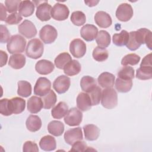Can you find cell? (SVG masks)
I'll return each mask as SVG.
<instances>
[{
  "label": "cell",
  "mask_w": 152,
  "mask_h": 152,
  "mask_svg": "<svg viewBox=\"0 0 152 152\" xmlns=\"http://www.w3.org/2000/svg\"><path fill=\"white\" fill-rule=\"evenodd\" d=\"M134 14L131 5L127 3L120 4L116 11V17L121 21L126 22L131 20Z\"/></svg>",
  "instance_id": "cell-7"
},
{
  "label": "cell",
  "mask_w": 152,
  "mask_h": 152,
  "mask_svg": "<svg viewBox=\"0 0 152 152\" xmlns=\"http://www.w3.org/2000/svg\"><path fill=\"white\" fill-rule=\"evenodd\" d=\"M57 97L55 93L53 90H50L49 92L43 96L42 101L43 103V108L49 109L52 108L56 103Z\"/></svg>",
  "instance_id": "cell-37"
},
{
  "label": "cell",
  "mask_w": 152,
  "mask_h": 152,
  "mask_svg": "<svg viewBox=\"0 0 152 152\" xmlns=\"http://www.w3.org/2000/svg\"><path fill=\"white\" fill-rule=\"evenodd\" d=\"M43 50L44 46L43 43L39 39H33L27 43L26 53L28 57L36 59L42 56Z\"/></svg>",
  "instance_id": "cell-4"
},
{
  "label": "cell",
  "mask_w": 152,
  "mask_h": 152,
  "mask_svg": "<svg viewBox=\"0 0 152 152\" xmlns=\"http://www.w3.org/2000/svg\"><path fill=\"white\" fill-rule=\"evenodd\" d=\"M18 90L17 94L21 97H27L31 94V85L27 81L21 80L18 82Z\"/></svg>",
  "instance_id": "cell-31"
},
{
  "label": "cell",
  "mask_w": 152,
  "mask_h": 152,
  "mask_svg": "<svg viewBox=\"0 0 152 152\" xmlns=\"http://www.w3.org/2000/svg\"><path fill=\"white\" fill-rule=\"evenodd\" d=\"M132 87V80H124L118 78L116 80L115 88L120 93H126L131 90Z\"/></svg>",
  "instance_id": "cell-32"
},
{
  "label": "cell",
  "mask_w": 152,
  "mask_h": 152,
  "mask_svg": "<svg viewBox=\"0 0 152 152\" xmlns=\"http://www.w3.org/2000/svg\"><path fill=\"white\" fill-rule=\"evenodd\" d=\"M102 105L107 109H113L118 104V94L113 88H106L102 93Z\"/></svg>",
  "instance_id": "cell-3"
},
{
  "label": "cell",
  "mask_w": 152,
  "mask_h": 152,
  "mask_svg": "<svg viewBox=\"0 0 152 152\" xmlns=\"http://www.w3.org/2000/svg\"><path fill=\"white\" fill-rule=\"evenodd\" d=\"M26 45V39L20 34H15L12 36L8 42L7 48L10 53L16 54L23 52Z\"/></svg>",
  "instance_id": "cell-2"
},
{
  "label": "cell",
  "mask_w": 152,
  "mask_h": 152,
  "mask_svg": "<svg viewBox=\"0 0 152 152\" xmlns=\"http://www.w3.org/2000/svg\"><path fill=\"white\" fill-rule=\"evenodd\" d=\"M51 5L47 2H43L37 7L36 15L42 21H47L51 18Z\"/></svg>",
  "instance_id": "cell-13"
},
{
  "label": "cell",
  "mask_w": 152,
  "mask_h": 152,
  "mask_svg": "<svg viewBox=\"0 0 152 152\" xmlns=\"http://www.w3.org/2000/svg\"><path fill=\"white\" fill-rule=\"evenodd\" d=\"M26 61V57L24 55L20 53L13 54L10 57L8 65L14 69H19L25 65Z\"/></svg>",
  "instance_id": "cell-23"
},
{
  "label": "cell",
  "mask_w": 152,
  "mask_h": 152,
  "mask_svg": "<svg viewBox=\"0 0 152 152\" xmlns=\"http://www.w3.org/2000/svg\"><path fill=\"white\" fill-rule=\"evenodd\" d=\"M96 24L101 28H107L112 25V20L110 15L103 11H98L94 15Z\"/></svg>",
  "instance_id": "cell-16"
},
{
  "label": "cell",
  "mask_w": 152,
  "mask_h": 152,
  "mask_svg": "<svg viewBox=\"0 0 152 152\" xmlns=\"http://www.w3.org/2000/svg\"><path fill=\"white\" fill-rule=\"evenodd\" d=\"M55 68L53 64L48 60L42 59L35 65L36 71L41 75H48L51 73Z\"/></svg>",
  "instance_id": "cell-17"
},
{
  "label": "cell",
  "mask_w": 152,
  "mask_h": 152,
  "mask_svg": "<svg viewBox=\"0 0 152 152\" xmlns=\"http://www.w3.org/2000/svg\"><path fill=\"white\" fill-rule=\"evenodd\" d=\"M21 2L20 0H14V1H10L7 0L5 1V4L6 7L7 11L8 12H16L17 10H18L19 5Z\"/></svg>",
  "instance_id": "cell-44"
},
{
  "label": "cell",
  "mask_w": 152,
  "mask_h": 152,
  "mask_svg": "<svg viewBox=\"0 0 152 152\" xmlns=\"http://www.w3.org/2000/svg\"><path fill=\"white\" fill-rule=\"evenodd\" d=\"M98 33V28L93 24H86L80 30L81 37L87 42H91L96 38Z\"/></svg>",
  "instance_id": "cell-15"
},
{
  "label": "cell",
  "mask_w": 152,
  "mask_h": 152,
  "mask_svg": "<svg viewBox=\"0 0 152 152\" xmlns=\"http://www.w3.org/2000/svg\"><path fill=\"white\" fill-rule=\"evenodd\" d=\"M140 61V56L135 53H129L124 56L121 60V64L124 66L128 65H135Z\"/></svg>",
  "instance_id": "cell-41"
},
{
  "label": "cell",
  "mask_w": 152,
  "mask_h": 152,
  "mask_svg": "<svg viewBox=\"0 0 152 152\" xmlns=\"http://www.w3.org/2000/svg\"><path fill=\"white\" fill-rule=\"evenodd\" d=\"M85 138L88 141L96 140L100 135V129L95 125L88 124L83 127Z\"/></svg>",
  "instance_id": "cell-21"
},
{
  "label": "cell",
  "mask_w": 152,
  "mask_h": 152,
  "mask_svg": "<svg viewBox=\"0 0 152 152\" xmlns=\"http://www.w3.org/2000/svg\"><path fill=\"white\" fill-rule=\"evenodd\" d=\"M137 78L141 80H150L152 78V66H140L136 71Z\"/></svg>",
  "instance_id": "cell-36"
},
{
  "label": "cell",
  "mask_w": 152,
  "mask_h": 152,
  "mask_svg": "<svg viewBox=\"0 0 152 152\" xmlns=\"http://www.w3.org/2000/svg\"><path fill=\"white\" fill-rule=\"evenodd\" d=\"M71 55L67 52H63L59 54L55 59L54 63L55 66L59 69H64L66 65L72 61Z\"/></svg>",
  "instance_id": "cell-35"
},
{
  "label": "cell",
  "mask_w": 152,
  "mask_h": 152,
  "mask_svg": "<svg viewBox=\"0 0 152 152\" xmlns=\"http://www.w3.org/2000/svg\"><path fill=\"white\" fill-rule=\"evenodd\" d=\"M40 148L44 151H50L55 150L56 147V142L55 138L48 135L43 137L39 141Z\"/></svg>",
  "instance_id": "cell-22"
},
{
  "label": "cell",
  "mask_w": 152,
  "mask_h": 152,
  "mask_svg": "<svg viewBox=\"0 0 152 152\" xmlns=\"http://www.w3.org/2000/svg\"><path fill=\"white\" fill-rule=\"evenodd\" d=\"M129 39V33L127 31L123 30L119 33L113 35L112 41L113 44L118 46H123L126 45Z\"/></svg>",
  "instance_id": "cell-34"
},
{
  "label": "cell",
  "mask_w": 152,
  "mask_h": 152,
  "mask_svg": "<svg viewBox=\"0 0 152 152\" xmlns=\"http://www.w3.org/2000/svg\"><path fill=\"white\" fill-rule=\"evenodd\" d=\"M96 41L98 46L103 48H107L110 43V36L107 31L100 30L97 33Z\"/></svg>",
  "instance_id": "cell-33"
},
{
  "label": "cell",
  "mask_w": 152,
  "mask_h": 152,
  "mask_svg": "<svg viewBox=\"0 0 152 152\" xmlns=\"http://www.w3.org/2000/svg\"><path fill=\"white\" fill-rule=\"evenodd\" d=\"M10 39V33L7 29V27L1 24V43H8Z\"/></svg>",
  "instance_id": "cell-48"
},
{
  "label": "cell",
  "mask_w": 152,
  "mask_h": 152,
  "mask_svg": "<svg viewBox=\"0 0 152 152\" xmlns=\"http://www.w3.org/2000/svg\"><path fill=\"white\" fill-rule=\"evenodd\" d=\"M0 112L4 116H10L13 113L10 99H2L0 100Z\"/></svg>",
  "instance_id": "cell-43"
},
{
  "label": "cell",
  "mask_w": 152,
  "mask_h": 152,
  "mask_svg": "<svg viewBox=\"0 0 152 152\" xmlns=\"http://www.w3.org/2000/svg\"><path fill=\"white\" fill-rule=\"evenodd\" d=\"M88 147L86 143L84 141H82L81 140L76 141L72 145V148L70 151H84L87 150Z\"/></svg>",
  "instance_id": "cell-46"
},
{
  "label": "cell",
  "mask_w": 152,
  "mask_h": 152,
  "mask_svg": "<svg viewBox=\"0 0 152 152\" xmlns=\"http://www.w3.org/2000/svg\"><path fill=\"white\" fill-rule=\"evenodd\" d=\"M48 132L53 136H61L64 131V124L59 121H52L48 125Z\"/></svg>",
  "instance_id": "cell-28"
},
{
  "label": "cell",
  "mask_w": 152,
  "mask_h": 152,
  "mask_svg": "<svg viewBox=\"0 0 152 152\" xmlns=\"http://www.w3.org/2000/svg\"><path fill=\"white\" fill-rule=\"evenodd\" d=\"M118 77L124 80H132L134 77V69L131 66H125L119 70Z\"/></svg>",
  "instance_id": "cell-42"
},
{
  "label": "cell",
  "mask_w": 152,
  "mask_h": 152,
  "mask_svg": "<svg viewBox=\"0 0 152 152\" xmlns=\"http://www.w3.org/2000/svg\"><path fill=\"white\" fill-rule=\"evenodd\" d=\"M140 66H152L151 65V53L146 55L142 60Z\"/></svg>",
  "instance_id": "cell-49"
},
{
  "label": "cell",
  "mask_w": 152,
  "mask_h": 152,
  "mask_svg": "<svg viewBox=\"0 0 152 152\" xmlns=\"http://www.w3.org/2000/svg\"><path fill=\"white\" fill-rule=\"evenodd\" d=\"M80 86L83 91L88 93L97 86V83L93 77L86 75L81 79Z\"/></svg>",
  "instance_id": "cell-29"
},
{
  "label": "cell",
  "mask_w": 152,
  "mask_h": 152,
  "mask_svg": "<svg viewBox=\"0 0 152 152\" xmlns=\"http://www.w3.org/2000/svg\"><path fill=\"white\" fill-rule=\"evenodd\" d=\"M115 77L112 73L104 72L98 77L97 81L99 85L103 88H112L114 86Z\"/></svg>",
  "instance_id": "cell-19"
},
{
  "label": "cell",
  "mask_w": 152,
  "mask_h": 152,
  "mask_svg": "<svg viewBox=\"0 0 152 152\" xmlns=\"http://www.w3.org/2000/svg\"><path fill=\"white\" fill-rule=\"evenodd\" d=\"M23 151L24 152L39 151V148L36 143L31 141H27L23 145Z\"/></svg>",
  "instance_id": "cell-47"
},
{
  "label": "cell",
  "mask_w": 152,
  "mask_h": 152,
  "mask_svg": "<svg viewBox=\"0 0 152 152\" xmlns=\"http://www.w3.org/2000/svg\"><path fill=\"white\" fill-rule=\"evenodd\" d=\"M51 88V83L46 77H40L37 79L34 87V93L40 97L47 94Z\"/></svg>",
  "instance_id": "cell-9"
},
{
  "label": "cell",
  "mask_w": 152,
  "mask_h": 152,
  "mask_svg": "<svg viewBox=\"0 0 152 152\" xmlns=\"http://www.w3.org/2000/svg\"><path fill=\"white\" fill-rule=\"evenodd\" d=\"M77 106L80 110L87 111L91 107V102L87 93H80L77 97Z\"/></svg>",
  "instance_id": "cell-18"
},
{
  "label": "cell",
  "mask_w": 152,
  "mask_h": 152,
  "mask_svg": "<svg viewBox=\"0 0 152 152\" xmlns=\"http://www.w3.org/2000/svg\"><path fill=\"white\" fill-rule=\"evenodd\" d=\"M43 107L42 99L37 96H31L27 101V110L31 113H37Z\"/></svg>",
  "instance_id": "cell-20"
},
{
  "label": "cell",
  "mask_w": 152,
  "mask_h": 152,
  "mask_svg": "<svg viewBox=\"0 0 152 152\" xmlns=\"http://www.w3.org/2000/svg\"><path fill=\"white\" fill-rule=\"evenodd\" d=\"M83 138V132L80 127L71 128L64 134L65 141L69 145H72L76 141L82 140Z\"/></svg>",
  "instance_id": "cell-14"
},
{
  "label": "cell",
  "mask_w": 152,
  "mask_h": 152,
  "mask_svg": "<svg viewBox=\"0 0 152 152\" xmlns=\"http://www.w3.org/2000/svg\"><path fill=\"white\" fill-rule=\"evenodd\" d=\"M19 33L27 39L33 38L37 34V29L34 24L30 20H24L18 27Z\"/></svg>",
  "instance_id": "cell-11"
},
{
  "label": "cell",
  "mask_w": 152,
  "mask_h": 152,
  "mask_svg": "<svg viewBox=\"0 0 152 152\" xmlns=\"http://www.w3.org/2000/svg\"><path fill=\"white\" fill-rule=\"evenodd\" d=\"M81 69V66L80 62L75 60H72L68 63L64 68V73L68 76H74L80 73Z\"/></svg>",
  "instance_id": "cell-27"
},
{
  "label": "cell",
  "mask_w": 152,
  "mask_h": 152,
  "mask_svg": "<svg viewBox=\"0 0 152 152\" xmlns=\"http://www.w3.org/2000/svg\"><path fill=\"white\" fill-rule=\"evenodd\" d=\"M70 84V78L66 75H62L55 80L53 83V87L58 93L63 94L69 89Z\"/></svg>",
  "instance_id": "cell-12"
},
{
  "label": "cell",
  "mask_w": 152,
  "mask_h": 152,
  "mask_svg": "<svg viewBox=\"0 0 152 152\" xmlns=\"http://www.w3.org/2000/svg\"><path fill=\"white\" fill-rule=\"evenodd\" d=\"M68 111V106L66 103L64 102H60L52 108L51 113L53 118L59 119L65 116Z\"/></svg>",
  "instance_id": "cell-25"
},
{
  "label": "cell",
  "mask_w": 152,
  "mask_h": 152,
  "mask_svg": "<svg viewBox=\"0 0 152 152\" xmlns=\"http://www.w3.org/2000/svg\"><path fill=\"white\" fill-rule=\"evenodd\" d=\"M69 11L66 5L61 3H56L53 7L51 11V16L58 21H64L68 18Z\"/></svg>",
  "instance_id": "cell-8"
},
{
  "label": "cell",
  "mask_w": 152,
  "mask_h": 152,
  "mask_svg": "<svg viewBox=\"0 0 152 152\" xmlns=\"http://www.w3.org/2000/svg\"><path fill=\"white\" fill-rule=\"evenodd\" d=\"M0 8H1V21H5L6 17H7V11L4 5L1 3L0 4Z\"/></svg>",
  "instance_id": "cell-51"
},
{
  "label": "cell",
  "mask_w": 152,
  "mask_h": 152,
  "mask_svg": "<svg viewBox=\"0 0 152 152\" xmlns=\"http://www.w3.org/2000/svg\"><path fill=\"white\" fill-rule=\"evenodd\" d=\"M18 11L19 14L24 17L31 16L34 11V4L30 1H21Z\"/></svg>",
  "instance_id": "cell-26"
},
{
  "label": "cell",
  "mask_w": 152,
  "mask_h": 152,
  "mask_svg": "<svg viewBox=\"0 0 152 152\" xmlns=\"http://www.w3.org/2000/svg\"><path fill=\"white\" fill-rule=\"evenodd\" d=\"M1 54V66L2 67L4 65H6L7 59H8V55L3 50H0Z\"/></svg>",
  "instance_id": "cell-50"
},
{
  "label": "cell",
  "mask_w": 152,
  "mask_h": 152,
  "mask_svg": "<svg viewBox=\"0 0 152 152\" xmlns=\"http://www.w3.org/2000/svg\"><path fill=\"white\" fill-rule=\"evenodd\" d=\"M83 119L82 112L76 107L70 109L64 117V122L70 126L79 125Z\"/></svg>",
  "instance_id": "cell-6"
},
{
  "label": "cell",
  "mask_w": 152,
  "mask_h": 152,
  "mask_svg": "<svg viewBox=\"0 0 152 152\" xmlns=\"http://www.w3.org/2000/svg\"><path fill=\"white\" fill-rule=\"evenodd\" d=\"M102 93V89L98 86L95 87L90 92L87 93L90 96L92 106H95L99 104L100 101L101 100Z\"/></svg>",
  "instance_id": "cell-40"
},
{
  "label": "cell",
  "mask_w": 152,
  "mask_h": 152,
  "mask_svg": "<svg viewBox=\"0 0 152 152\" xmlns=\"http://www.w3.org/2000/svg\"><path fill=\"white\" fill-rule=\"evenodd\" d=\"M69 51L74 57L81 58L86 54V45L81 39H75L70 43Z\"/></svg>",
  "instance_id": "cell-10"
},
{
  "label": "cell",
  "mask_w": 152,
  "mask_h": 152,
  "mask_svg": "<svg viewBox=\"0 0 152 152\" xmlns=\"http://www.w3.org/2000/svg\"><path fill=\"white\" fill-rule=\"evenodd\" d=\"M92 55L95 61L98 62H103L108 58L109 53L106 48L97 46L94 49Z\"/></svg>",
  "instance_id": "cell-38"
},
{
  "label": "cell",
  "mask_w": 152,
  "mask_h": 152,
  "mask_svg": "<svg viewBox=\"0 0 152 152\" xmlns=\"http://www.w3.org/2000/svg\"><path fill=\"white\" fill-rule=\"evenodd\" d=\"M58 32L56 29L51 25L44 26L39 31V37L43 43L50 44L55 42L57 38Z\"/></svg>",
  "instance_id": "cell-5"
},
{
  "label": "cell",
  "mask_w": 152,
  "mask_h": 152,
  "mask_svg": "<svg viewBox=\"0 0 152 152\" xmlns=\"http://www.w3.org/2000/svg\"><path fill=\"white\" fill-rule=\"evenodd\" d=\"M22 20L23 17L19 13L14 12L8 16L5 20V22L10 25H14L20 23Z\"/></svg>",
  "instance_id": "cell-45"
},
{
  "label": "cell",
  "mask_w": 152,
  "mask_h": 152,
  "mask_svg": "<svg viewBox=\"0 0 152 152\" xmlns=\"http://www.w3.org/2000/svg\"><path fill=\"white\" fill-rule=\"evenodd\" d=\"M151 31L145 28H141L137 31L129 33V39L126 46L130 50L138 49L142 44L145 43L149 49H151Z\"/></svg>",
  "instance_id": "cell-1"
},
{
  "label": "cell",
  "mask_w": 152,
  "mask_h": 152,
  "mask_svg": "<svg viewBox=\"0 0 152 152\" xmlns=\"http://www.w3.org/2000/svg\"><path fill=\"white\" fill-rule=\"evenodd\" d=\"M71 22L77 26H81L85 24L86 17L84 12L80 11H76L72 13L71 16Z\"/></svg>",
  "instance_id": "cell-39"
},
{
  "label": "cell",
  "mask_w": 152,
  "mask_h": 152,
  "mask_svg": "<svg viewBox=\"0 0 152 152\" xmlns=\"http://www.w3.org/2000/svg\"><path fill=\"white\" fill-rule=\"evenodd\" d=\"M85 4H86L88 7H92L94 6H96L99 2V1H85Z\"/></svg>",
  "instance_id": "cell-52"
},
{
  "label": "cell",
  "mask_w": 152,
  "mask_h": 152,
  "mask_svg": "<svg viewBox=\"0 0 152 152\" xmlns=\"http://www.w3.org/2000/svg\"><path fill=\"white\" fill-rule=\"evenodd\" d=\"M26 125L27 129L30 132H36L42 126L41 119L37 115H31L27 118L26 121Z\"/></svg>",
  "instance_id": "cell-24"
},
{
  "label": "cell",
  "mask_w": 152,
  "mask_h": 152,
  "mask_svg": "<svg viewBox=\"0 0 152 152\" xmlns=\"http://www.w3.org/2000/svg\"><path fill=\"white\" fill-rule=\"evenodd\" d=\"M12 112L14 114L22 113L26 107V101L22 98L15 97L10 99Z\"/></svg>",
  "instance_id": "cell-30"
}]
</instances>
